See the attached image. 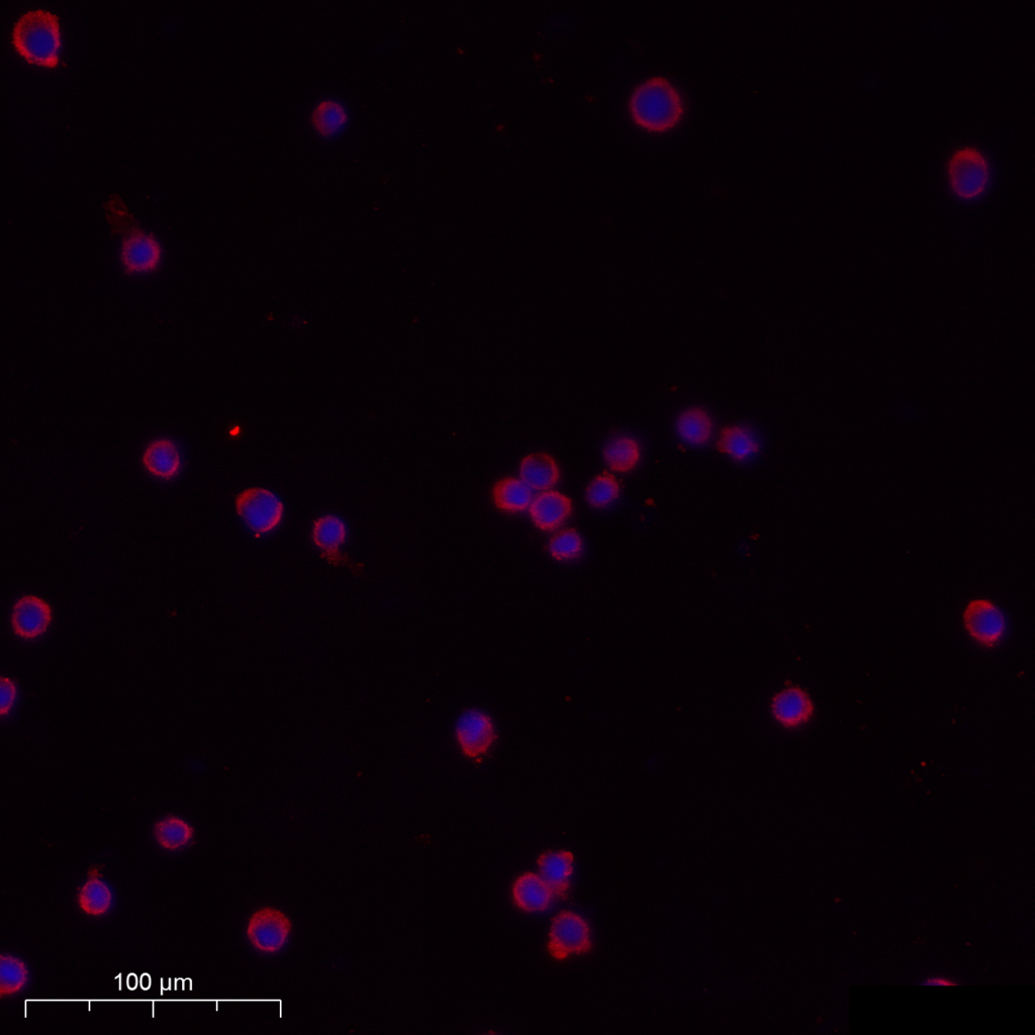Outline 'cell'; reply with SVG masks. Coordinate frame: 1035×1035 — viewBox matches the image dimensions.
<instances>
[{"label": "cell", "instance_id": "cell-11", "mask_svg": "<svg viewBox=\"0 0 1035 1035\" xmlns=\"http://www.w3.org/2000/svg\"><path fill=\"white\" fill-rule=\"evenodd\" d=\"M772 715L783 727L792 729L807 723L814 714V704L801 687L787 685L771 703Z\"/></svg>", "mask_w": 1035, "mask_h": 1035}, {"label": "cell", "instance_id": "cell-27", "mask_svg": "<svg viewBox=\"0 0 1035 1035\" xmlns=\"http://www.w3.org/2000/svg\"><path fill=\"white\" fill-rule=\"evenodd\" d=\"M549 548L558 560L571 559L581 552L582 539L575 529L564 530L552 538Z\"/></svg>", "mask_w": 1035, "mask_h": 1035}, {"label": "cell", "instance_id": "cell-16", "mask_svg": "<svg viewBox=\"0 0 1035 1035\" xmlns=\"http://www.w3.org/2000/svg\"><path fill=\"white\" fill-rule=\"evenodd\" d=\"M676 432L685 444L703 446L713 436L714 422L707 410L692 406L683 410L677 417Z\"/></svg>", "mask_w": 1035, "mask_h": 1035}, {"label": "cell", "instance_id": "cell-18", "mask_svg": "<svg viewBox=\"0 0 1035 1035\" xmlns=\"http://www.w3.org/2000/svg\"><path fill=\"white\" fill-rule=\"evenodd\" d=\"M520 475L531 490L548 491L558 479V468L550 455L533 453L523 460Z\"/></svg>", "mask_w": 1035, "mask_h": 1035}, {"label": "cell", "instance_id": "cell-20", "mask_svg": "<svg viewBox=\"0 0 1035 1035\" xmlns=\"http://www.w3.org/2000/svg\"><path fill=\"white\" fill-rule=\"evenodd\" d=\"M143 462L149 473L168 481L178 472L180 455L172 441L159 439L148 447Z\"/></svg>", "mask_w": 1035, "mask_h": 1035}, {"label": "cell", "instance_id": "cell-25", "mask_svg": "<svg viewBox=\"0 0 1035 1035\" xmlns=\"http://www.w3.org/2000/svg\"><path fill=\"white\" fill-rule=\"evenodd\" d=\"M28 979L25 963L12 956H2L0 971V994L5 998L20 992Z\"/></svg>", "mask_w": 1035, "mask_h": 1035}, {"label": "cell", "instance_id": "cell-24", "mask_svg": "<svg viewBox=\"0 0 1035 1035\" xmlns=\"http://www.w3.org/2000/svg\"><path fill=\"white\" fill-rule=\"evenodd\" d=\"M195 830L179 818L169 816L155 826V836L162 848L175 851L191 841Z\"/></svg>", "mask_w": 1035, "mask_h": 1035}, {"label": "cell", "instance_id": "cell-14", "mask_svg": "<svg viewBox=\"0 0 1035 1035\" xmlns=\"http://www.w3.org/2000/svg\"><path fill=\"white\" fill-rule=\"evenodd\" d=\"M541 878L553 897L566 899L574 870V856L570 852H549L538 859Z\"/></svg>", "mask_w": 1035, "mask_h": 1035}, {"label": "cell", "instance_id": "cell-8", "mask_svg": "<svg viewBox=\"0 0 1035 1035\" xmlns=\"http://www.w3.org/2000/svg\"><path fill=\"white\" fill-rule=\"evenodd\" d=\"M238 514L247 525L260 536L274 529L279 523L284 505L270 491L251 488L236 498Z\"/></svg>", "mask_w": 1035, "mask_h": 1035}, {"label": "cell", "instance_id": "cell-3", "mask_svg": "<svg viewBox=\"0 0 1035 1035\" xmlns=\"http://www.w3.org/2000/svg\"><path fill=\"white\" fill-rule=\"evenodd\" d=\"M16 49L31 63L54 67L59 63L58 17L43 9L26 12L14 28Z\"/></svg>", "mask_w": 1035, "mask_h": 1035}, {"label": "cell", "instance_id": "cell-2", "mask_svg": "<svg viewBox=\"0 0 1035 1035\" xmlns=\"http://www.w3.org/2000/svg\"><path fill=\"white\" fill-rule=\"evenodd\" d=\"M105 208L114 232L123 239L121 258L126 274L155 271L160 263L161 247L154 234H146L139 227L119 195H112Z\"/></svg>", "mask_w": 1035, "mask_h": 1035}, {"label": "cell", "instance_id": "cell-6", "mask_svg": "<svg viewBox=\"0 0 1035 1035\" xmlns=\"http://www.w3.org/2000/svg\"><path fill=\"white\" fill-rule=\"evenodd\" d=\"M591 948L590 928L581 916L566 911L553 919L548 950L555 959L587 953Z\"/></svg>", "mask_w": 1035, "mask_h": 1035}, {"label": "cell", "instance_id": "cell-15", "mask_svg": "<svg viewBox=\"0 0 1035 1035\" xmlns=\"http://www.w3.org/2000/svg\"><path fill=\"white\" fill-rule=\"evenodd\" d=\"M717 448L736 461H748L760 452L761 441L754 429L742 424H732L722 429Z\"/></svg>", "mask_w": 1035, "mask_h": 1035}, {"label": "cell", "instance_id": "cell-4", "mask_svg": "<svg viewBox=\"0 0 1035 1035\" xmlns=\"http://www.w3.org/2000/svg\"><path fill=\"white\" fill-rule=\"evenodd\" d=\"M946 169L949 190L956 199L973 202L987 192L992 166L981 148L975 145L957 147L950 154Z\"/></svg>", "mask_w": 1035, "mask_h": 1035}, {"label": "cell", "instance_id": "cell-1", "mask_svg": "<svg viewBox=\"0 0 1035 1035\" xmlns=\"http://www.w3.org/2000/svg\"><path fill=\"white\" fill-rule=\"evenodd\" d=\"M628 111L632 122L651 134L677 128L686 114V102L676 84L665 75H652L630 92Z\"/></svg>", "mask_w": 1035, "mask_h": 1035}, {"label": "cell", "instance_id": "cell-5", "mask_svg": "<svg viewBox=\"0 0 1035 1035\" xmlns=\"http://www.w3.org/2000/svg\"><path fill=\"white\" fill-rule=\"evenodd\" d=\"M292 922L282 911L265 907L250 918L247 936L252 947L265 955H275L289 943Z\"/></svg>", "mask_w": 1035, "mask_h": 1035}, {"label": "cell", "instance_id": "cell-19", "mask_svg": "<svg viewBox=\"0 0 1035 1035\" xmlns=\"http://www.w3.org/2000/svg\"><path fill=\"white\" fill-rule=\"evenodd\" d=\"M514 900L517 906L527 912H543L552 900V892L537 875L527 873L515 883Z\"/></svg>", "mask_w": 1035, "mask_h": 1035}, {"label": "cell", "instance_id": "cell-10", "mask_svg": "<svg viewBox=\"0 0 1035 1035\" xmlns=\"http://www.w3.org/2000/svg\"><path fill=\"white\" fill-rule=\"evenodd\" d=\"M352 114L349 106L335 96L320 98L313 106L309 123L314 134L322 141L340 139L349 130Z\"/></svg>", "mask_w": 1035, "mask_h": 1035}, {"label": "cell", "instance_id": "cell-26", "mask_svg": "<svg viewBox=\"0 0 1035 1035\" xmlns=\"http://www.w3.org/2000/svg\"><path fill=\"white\" fill-rule=\"evenodd\" d=\"M620 487L613 475L604 473L597 477L587 490L589 503L596 508H603L615 501Z\"/></svg>", "mask_w": 1035, "mask_h": 1035}, {"label": "cell", "instance_id": "cell-12", "mask_svg": "<svg viewBox=\"0 0 1035 1035\" xmlns=\"http://www.w3.org/2000/svg\"><path fill=\"white\" fill-rule=\"evenodd\" d=\"M345 534L344 523L333 515L315 521L314 539L316 545L322 549L321 558L326 559L331 566L348 567L354 574H359L362 571V564L354 563L340 551Z\"/></svg>", "mask_w": 1035, "mask_h": 1035}, {"label": "cell", "instance_id": "cell-21", "mask_svg": "<svg viewBox=\"0 0 1035 1035\" xmlns=\"http://www.w3.org/2000/svg\"><path fill=\"white\" fill-rule=\"evenodd\" d=\"M77 900L80 908L92 916H101L110 909L112 893L98 869L88 871L87 882L79 889Z\"/></svg>", "mask_w": 1035, "mask_h": 1035}, {"label": "cell", "instance_id": "cell-13", "mask_svg": "<svg viewBox=\"0 0 1035 1035\" xmlns=\"http://www.w3.org/2000/svg\"><path fill=\"white\" fill-rule=\"evenodd\" d=\"M52 619L51 607L42 599L29 595L15 607L13 626L15 633L23 638H35L43 634Z\"/></svg>", "mask_w": 1035, "mask_h": 1035}, {"label": "cell", "instance_id": "cell-22", "mask_svg": "<svg viewBox=\"0 0 1035 1035\" xmlns=\"http://www.w3.org/2000/svg\"><path fill=\"white\" fill-rule=\"evenodd\" d=\"M641 457L639 442L629 435L614 437L605 449V460L615 472L626 473L633 469Z\"/></svg>", "mask_w": 1035, "mask_h": 1035}, {"label": "cell", "instance_id": "cell-23", "mask_svg": "<svg viewBox=\"0 0 1035 1035\" xmlns=\"http://www.w3.org/2000/svg\"><path fill=\"white\" fill-rule=\"evenodd\" d=\"M493 494L497 506L510 512L524 511L532 501V490L523 481L513 478L497 483Z\"/></svg>", "mask_w": 1035, "mask_h": 1035}, {"label": "cell", "instance_id": "cell-7", "mask_svg": "<svg viewBox=\"0 0 1035 1035\" xmlns=\"http://www.w3.org/2000/svg\"><path fill=\"white\" fill-rule=\"evenodd\" d=\"M455 736L462 754L470 760L487 756L498 738L492 718L478 708L462 713L456 724Z\"/></svg>", "mask_w": 1035, "mask_h": 1035}, {"label": "cell", "instance_id": "cell-29", "mask_svg": "<svg viewBox=\"0 0 1035 1035\" xmlns=\"http://www.w3.org/2000/svg\"><path fill=\"white\" fill-rule=\"evenodd\" d=\"M921 984L927 987H951L957 986L959 983L947 976L935 975L925 979Z\"/></svg>", "mask_w": 1035, "mask_h": 1035}, {"label": "cell", "instance_id": "cell-17", "mask_svg": "<svg viewBox=\"0 0 1035 1035\" xmlns=\"http://www.w3.org/2000/svg\"><path fill=\"white\" fill-rule=\"evenodd\" d=\"M572 511V501L560 493L546 491L531 505L530 515L542 530H553L566 520Z\"/></svg>", "mask_w": 1035, "mask_h": 1035}, {"label": "cell", "instance_id": "cell-28", "mask_svg": "<svg viewBox=\"0 0 1035 1035\" xmlns=\"http://www.w3.org/2000/svg\"><path fill=\"white\" fill-rule=\"evenodd\" d=\"M0 691H2L0 692V712L6 715L15 702L17 692L14 683L7 678L2 679Z\"/></svg>", "mask_w": 1035, "mask_h": 1035}, {"label": "cell", "instance_id": "cell-9", "mask_svg": "<svg viewBox=\"0 0 1035 1035\" xmlns=\"http://www.w3.org/2000/svg\"><path fill=\"white\" fill-rule=\"evenodd\" d=\"M963 621L971 637L986 647L996 645L1006 629V619L1001 609L993 601L984 598L969 602Z\"/></svg>", "mask_w": 1035, "mask_h": 1035}]
</instances>
